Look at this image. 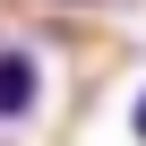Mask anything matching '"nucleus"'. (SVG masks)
Listing matches in <instances>:
<instances>
[{
    "label": "nucleus",
    "instance_id": "f257e3e1",
    "mask_svg": "<svg viewBox=\"0 0 146 146\" xmlns=\"http://www.w3.org/2000/svg\"><path fill=\"white\" fill-rule=\"evenodd\" d=\"M35 95H43V69H35L26 43H9V52H0V120H26Z\"/></svg>",
    "mask_w": 146,
    "mask_h": 146
},
{
    "label": "nucleus",
    "instance_id": "f03ea898",
    "mask_svg": "<svg viewBox=\"0 0 146 146\" xmlns=\"http://www.w3.org/2000/svg\"><path fill=\"white\" fill-rule=\"evenodd\" d=\"M137 137H146V95H137Z\"/></svg>",
    "mask_w": 146,
    "mask_h": 146
}]
</instances>
